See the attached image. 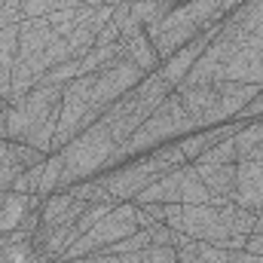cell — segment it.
Wrapping results in <instances>:
<instances>
[{
  "label": "cell",
  "mask_w": 263,
  "mask_h": 263,
  "mask_svg": "<svg viewBox=\"0 0 263 263\" xmlns=\"http://www.w3.org/2000/svg\"><path fill=\"white\" fill-rule=\"evenodd\" d=\"M65 86H34L28 95L6 101V141L28 144L40 153H52V138L62 120Z\"/></svg>",
  "instance_id": "cell-1"
},
{
  "label": "cell",
  "mask_w": 263,
  "mask_h": 263,
  "mask_svg": "<svg viewBox=\"0 0 263 263\" xmlns=\"http://www.w3.org/2000/svg\"><path fill=\"white\" fill-rule=\"evenodd\" d=\"M187 107V114L193 117L196 129L208 126H220L233 117L242 114V107L260 92V86L254 83H236V80H220V83H184L175 89Z\"/></svg>",
  "instance_id": "cell-2"
},
{
  "label": "cell",
  "mask_w": 263,
  "mask_h": 263,
  "mask_svg": "<svg viewBox=\"0 0 263 263\" xmlns=\"http://www.w3.org/2000/svg\"><path fill=\"white\" fill-rule=\"evenodd\" d=\"M117 150L120 144L110 138V132L104 129L101 123L89 126L83 135H77L70 144L62 147V156H65V175H62V187L73 184L80 178H89L95 175L98 168H107V165H117Z\"/></svg>",
  "instance_id": "cell-3"
},
{
  "label": "cell",
  "mask_w": 263,
  "mask_h": 263,
  "mask_svg": "<svg viewBox=\"0 0 263 263\" xmlns=\"http://www.w3.org/2000/svg\"><path fill=\"white\" fill-rule=\"evenodd\" d=\"M181 132H196V123H193V117L187 114L181 95L172 92V95L156 107V114H153L144 126H138V129L132 132V138L126 144H120L117 159H126L132 153H141V150H147V147H153V144H162V141H168V138H175V135H181Z\"/></svg>",
  "instance_id": "cell-4"
},
{
  "label": "cell",
  "mask_w": 263,
  "mask_h": 263,
  "mask_svg": "<svg viewBox=\"0 0 263 263\" xmlns=\"http://www.w3.org/2000/svg\"><path fill=\"white\" fill-rule=\"evenodd\" d=\"M184 159H187V156L181 153L178 144H175V147H162L156 156H150V159H144V162H135V165L123 168V172H114V175L101 178V184L107 187V193L117 199V202H135V196H138L141 190H147L159 175H165V172L184 165Z\"/></svg>",
  "instance_id": "cell-5"
},
{
  "label": "cell",
  "mask_w": 263,
  "mask_h": 263,
  "mask_svg": "<svg viewBox=\"0 0 263 263\" xmlns=\"http://www.w3.org/2000/svg\"><path fill=\"white\" fill-rule=\"evenodd\" d=\"M132 233H138V205H135V202H126V205L110 208V211H107V214H104L89 233H83L65 254H62V260H80V257H89V254L104 251L107 245L126 239V236H132Z\"/></svg>",
  "instance_id": "cell-6"
},
{
  "label": "cell",
  "mask_w": 263,
  "mask_h": 263,
  "mask_svg": "<svg viewBox=\"0 0 263 263\" xmlns=\"http://www.w3.org/2000/svg\"><path fill=\"white\" fill-rule=\"evenodd\" d=\"M144 77H147V73L135 65L132 59H126V62H120V65H114V67H107V70H101V73H95L92 107H95L98 114H104L114 101H120L123 95H129Z\"/></svg>",
  "instance_id": "cell-7"
},
{
  "label": "cell",
  "mask_w": 263,
  "mask_h": 263,
  "mask_svg": "<svg viewBox=\"0 0 263 263\" xmlns=\"http://www.w3.org/2000/svg\"><path fill=\"white\" fill-rule=\"evenodd\" d=\"M184 233L190 239H196V242H211V245H223V248H227V239L233 236L223 214H220V208L211 205V202L184 205Z\"/></svg>",
  "instance_id": "cell-8"
},
{
  "label": "cell",
  "mask_w": 263,
  "mask_h": 263,
  "mask_svg": "<svg viewBox=\"0 0 263 263\" xmlns=\"http://www.w3.org/2000/svg\"><path fill=\"white\" fill-rule=\"evenodd\" d=\"M233 202L260 211L263 208V162H251V159H239L236 165V193Z\"/></svg>",
  "instance_id": "cell-9"
},
{
  "label": "cell",
  "mask_w": 263,
  "mask_h": 263,
  "mask_svg": "<svg viewBox=\"0 0 263 263\" xmlns=\"http://www.w3.org/2000/svg\"><path fill=\"white\" fill-rule=\"evenodd\" d=\"M43 205L40 196H25V193H0V236L12 233L22 227V220Z\"/></svg>",
  "instance_id": "cell-10"
},
{
  "label": "cell",
  "mask_w": 263,
  "mask_h": 263,
  "mask_svg": "<svg viewBox=\"0 0 263 263\" xmlns=\"http://www.w3.org/2000/svg\"><path fill=\"white\" fill-rule=\"evenodd\" d=\"M86 202L70 193H52V196L43 199L40 205V217H43V227H65V223H77V217L83 214Z\"/></svg>",
  "instance_id": "cell-11"
},
{
  "label": "cell",
  "mask_w": 263,
  "mask_h": 263,
  "mask_svg": "<svg viewBox=\"0 0 263 263\" xmlns=\"http://www.w3.org/2000/svg\"><path fill=\"white\" fill-rule=\"evenodd\" d=\"M242 129V123H220L217 129H208V132H196V135H190V138H181V153L187 156V159H193L196 162L199 156L205 153V150H211L214 144H220V141H227V138H236V132Z\"/></svg>",
  "instance_id": "cell-12"
},
{
  "label": "cell",
  "mask_w": 263,
  "mask_h": 263,
  "mask_svg": "<svg viewBox=\"0 0 263 263\" xmlns=\"http://www.w3.org/2000/svg\"><path fill=\"white\" fill-rule=\"evenodd\" d=\"M193 165H196L199 181L208 187L211 196L233 199V193H236V165L239 162H227V165H202V162H193Z\"/></svg>",
  "instance_id": "cell-13"
},
{
  "label": "cell",
  "mask_w": 263,
  "mask_h": 263,
  "mask_svg": "<svg viewBox=\"0 0 263 263\" xmlns=\"http://www.w3.org/2000/svg\"><path fill=\"white\" fill-rule=\"evenodd\" d=\"M138 205H147V202H181V165L178 168H172V172H165V175H159L147 190H141L138 196H135Z\"/></svg>",
  "instance_id": "cell-14"
},
{
  "label": "cell",
  "mask_w": 263,
  "mask_h": 263,
  "mask_svg": "<svg viewBox=\"0 0 263 263\" xmlns=\"http://www.w3.org/2000/svg\"><path fill=\"white\" fill-rule=\"evenodd\" d=\"M236 156L239 159H251V162H263V117L251 120L248 126L242 123V129L236 132Z\"/></svg>",
  "instance_id": "cell-15"
},
{
  "label": "cell",
  "mask_w": 263,
  "mask_h": 263,
  "mask_svg": "<svg viewBox=\"0 0 263 263\" xmlns=\"http://www.w3.org/2000/svg\"><path fill=\"white\" fill-rule=\"evenodd\" d=\"M15 55H18V25L0 28V86H3V98H9Z\"/></svg>",
  "instance_id": "cell-16"
},
{
  "label": "cell",
  "mask_w": 263,
  "mask_h": 263,
  "mask_svg": "<svg viewBox=\"0 0 263 263\" xmlns=\"http://www.w3.org/2000/svg\"><path fill=\"white\" fill-rule=\"evenodd\" d=\"M123 46H126V55H129L144 73H153V70H156L159 55H156V49H153V43H150V37H147L144 31H138V34H132V37H123Z\"/></svg>",
  "instance_id": "cell-17"
},
{
  "label": "cell",
  "mask_w": 263,
  "mask_h": 263,
  "mask_svg": "<svg viewBox=\"0 0 263 263\" xmlns=\"http://www.w3.org/2000/svg\"><path fill=\"white\" fill-rule=\"evenodd\" d=\"M208 199H211V193L199 181L196 165H181V205H202Z\"/></svg>",
  "instance_id": "cell-18"
},
{
  "label": "cell",
  "mask_w": 263,
  "mask_h": 263,
  "mask_svg": "<svg viewBox=\"0 0 263 263\" xmlns=\"http://www.w3.org/2000/svg\"><path fill=\"white\" fill-rule=\"evenodd\" d=\"M62 175H65V156H62V150H59L55 156L46 159V168H43V181H40L37 196L46 199V196H52V193H59V190H62Z\"/></svg>",
  "instance_id": "cell-19"
},
{
  "label": "cell",
  "mask_w": 263,
  "mask_h": 263,
  "mask_svg": "<svg viewBox=\"0 0 263 263\" xmlns=\"http://www.w3.org/2000/svg\"><path fill=\"white\" fill-rule=\"evenodd\" d=\"M80 6V0H22V12L25 18H46L59 9H70Z\"/></svg>",
  "instance_id": "cell-20"
},
{
  "label": "cell",
  "mask_w": 263,
  "mask_h": 263,
  "mask_svg": "<svg viewBox=\"0 0 263 263\" xmlns=\"http://www.w3.org/2000/svg\"><path fill=\"white\" fill-rule=\"evenodd\" d=\"M196 162H202V165H227V162H239V156H236V141L227 138V141L214 144L211 150H205V153L199 156Z\"/></svg>",
  "instance_id": "cell-21"
},
{
  "label": "cell",
  "mask_w": 263,
  "mask_h": 263,
  "mask_svg": "<svg viewBox=\"0 0 263 263\" xmlns=\"http://www.w3.org/2000/svg\"><path fill=\"white\" fill-rule=\"evenodd\" d=\"M83 6V3H80ZM80 6H70V9H59V12H52V15H46V22H49V28H52V34H59V37H65L70 34L77 25H80Z\"/></svg>",
  "instance_id": "cell-22"
},
{
  "label": "cell",
  "mask_w": 263,
  "mask_h": 263,
  "mask_svg": "<svg viewBox=\"0 0 263 263\" xmlns=\"http://www.w3.org/2000/svg\"><path fill=\"white\" fill-rule=\"evenodd\" d=\"M70 196L83 199L86 205H92V202H117V199L107 193V187L101 184V181H86V184H77V187H70L67 190Z\"/></svg>",
  "instance_id": "cell-23"
},
{
  "label": "cell",
  "mask_w": 263,
  "mask_h": 263,
  "mask_svg": "<svg viewBox=\"0 0 263 263\" xmlns=\"http://www.w3.org/2000/svg\"><path fill=\"white\" fill-rule=\"evenodd\" d=\"M110 208H117V202H92V205H86V208H83V214H80V217H77V223H73V227L80 230V236H83V233H89V230H92V227H95V223L110 211Z\"/></svg>",
  "instance_id": "cell-24"
},
{
  "label": "cell",
  "mask_w": 263,
  "mask_h": 263,
  "mask_svg": "<svg viewBox=\"0 0 263 263\" xmlns=\"http://www.w3.org/2000/svg\"><path fill=\"white\" fill-rule=\"evenodd\" d=\"M83 70H80V59H73V62H62V65H55L52 70H46V77L40 80V83H46V86H65L70 80H77Z\"/></svg>",
  "instance_id": "cell-25"
},
{
  "label": "cell",
  "mask_w": 263,
  "mask_h": 263,
  "mask_svg": "<svg viewBox=\"0 0 263 263\" xmlns=\"http://www.w3.org/2000/svg\"><path fill=\"white\" fill-rule=\"evenodd\" d=\"M144 257L147 263H178V251L172 245H150L144 248Z\"/></svg>",
  "instance_id": "cell-26"
},
{
  "label": "cell",
  "mask_w": 263,
  "mask_h": 263,
  "mask_svg": "<svg viewBox=\"0 0 263 263\" xmlns=\"http://www.w3.org/2000/svg\"><path fill=\"white\" fill-rule=\"evenodd\" d=\"M162 223L172 227V230H178V233H184V205H181V202H165V217H162Z\"/></svg>",
  "instance_id": "cell-27"
},
{
  "label": "cell",
  "mask_w": 263,
  "mask_h": 263,
  "mask_svg": "<svg viewBox=\"0 0 263 263\" xmlns=\"http://www.w3.org/2000/svg\"><path fill=\"white\" fill-rule=\"evenodd\" d=\"M110 43H120V28L114 25V18L98 31V37H95V46H110Z\"/></svg>",
  "instance_id": "cell-28"
},
{
  "label": "cell",
  "mask_w": 263,
  "mask_h": 263,
  "mask_svg": "<svg viewBox=\"0 0 263 263\" xmlns=\"http://www.w3.org/2000/svg\"><path fill=\"white\" fill-rule=\"evenodd\" d=\"M257 117H263V89L242 107V114H239V120H257Z\"/></svg>",
  "instance_id": "cell-29"
},
{
  "label": "cell",
  "mask_w": 263,
  "mask_h": 263,
  "mask_svg": "<svg viewBox=\"0 0 263 263\" xmlns=\"http://www.w3.org/2000/svg\"><path fill=\"white\" fill-rule=\"evenodd\" d=\"M245 251H248V254H257V257H263V230H257V233H251V236H248Z\"/></svg>",
  "instance_id": "cell-30"
},
{
  "label": "cell",
  "mask_w": 263,
  "mask_h": 263,
  "mask_svg": "<svg viewBox=\"0 0 263 263\" xmlns=\"http://www.w3.org/2000/svg\"><path fill=\"white\" fill-rule=\"evenodd\" d=\"M230 263H263V257H257V254H248V251H236Z\"/></svg>",
  "instance_id": "cell-31"
},
{
  "label": "cell",
  "mask_w": 263,
  "mask_h": 263,
  "mask_svg": "<svg viewBox=\"0 0 263 263\" xmlns=\"http://www.w3.org/2000/svg\"><path fill=\"white\" fill-rule=\"evenodd\" d=\"M117 257H120V263H147L144 251H132V254H117Z\"/></svg>",
  "instance_id": "cell-32"
},
{
  "label": "cell",
  "mask_w": 263,
  "mask_h": 263,
  "mask_svg": "<svg viewBox=\"0 0 263 263\" xmlns=\"http://www.w3.org/2000/svg\"><path fill=\"white\" fill-rule=\"evenodd\" d=\"M0 141H6V101H0Z\"/></svg>",
  "instance_id": "cell-33"
},
{
  "label": "cell",
  "mask_w": 263,
  "mask_h": 263,
  "mask_svg": "<svg viewBox=\"0 0 263 263\" xmlns=\"http://www.w3.org/2000/svg\"><path fill=\"white\" fill-rule=\"evenodd\" d=\"M0 101H6V98H3V86H0Z\"/></svg>",
  "instance_id": "cell-34"
}]
</instances>
